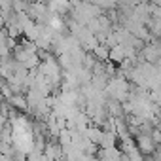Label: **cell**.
I'll return each mask as SVG.
<instances>
[{
	"label": "cell",
	"mask_w": 161,
	"mask_h": 161,
	"mask_svg": "<svg viewBox=\"0 0 161 161\" xmlns=\"http://www.w3.org/2000/svg\"><path fill=\"white\" fill-rule=\"evenodd\" d=\"M12 57H14L21 66H25L27 70H36L38 64H40V51H38V47H36L32 42H29V40L17 42L15 47H14Z\"/></svg>",
	"instance_id": "1"
},
{
	"label": "cell",
	"mask_w": 161,
	"mask_h": 161,
	"mask_svg": "<svg viewBox=\"0 0 161 161\" xmlns=\"http://www.w3.org/2000/svg\"><path fill=\"white\" fill-rule=\"evenodd\" d=\"M103 15L101 8L97 4H91V2H82V4H72V10H70V19L80 23V25H89L95 17Z\"/></svg>",
	"instance_id": "2"
},
{
	"label": "cell",
	"mask_w": 161,
	"mask_h": 161,
	"mask_svg": "<svg viewBox=\"0 0 161 161\" xmlns=\"http://www.w3.org/2000/svg\"><path fill=\"white\" fill-rule=\"evenodd\" d=\"M15 44H17V40H14V38L8 34V31H6L4 27L0 29V59L10 57V55L14 53Z\"/></svg>",
	"instance_id": "3"
},
{
	"label": "cell",
	"mask_w": 161,
	"mask_h": 161,
	"mask_svg": "<svg viewBox=\"0 0 161 161\" xmlns=\"http://www.w3.org/2000/svg\"><path fill=\"white\" fill-rule=\"evenodd\" d=\"M12 108H15V110H27L29 106H27V97L23 95V93H14L8 101H6Z\"/></svg>",
	"instance_id": "4"
},
{
	"label": "cell",
	"mask_w": 161,
	"mask_h": 161,
	"mask_svg": "<svg viewBox=\"0 0 161 161\" xmlns=\"http://www.w3.org/2000/svg\"><path fill=\"white\" fill-rule=\"evenodd\" d=\"M0 95H2V93H0Z\"/></svg>",
	"instance_id": "5"
}]
</instances>
